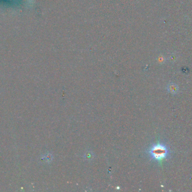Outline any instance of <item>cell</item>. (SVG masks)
I'll use <instances>...</instances> for the list:
<instances>
[{"label": "cell", "instance_id": "obj_1", "mask_svg": "<svg viewBox=\"0 0 192 192\" xmlns=\"http://www.w3.org/2000/svg\"><path fill=\"white\" fill-rule=\"evenodd\" d=\"M148 153L152 159L161 164L169 155V148L165 144L158 142L149 148Z\"/></svg>", "mask_w": 192, "mask_h": 192}, {"label": "cell", "instance_id": "obj_2", "mask_svg": "<svg viewBox=\"0 0 192 192\" xmlns=\"http://www.w3.org/2000/svg\"><path fill=\"white\" fill-rule=\"evenodd\" d=\"M167 90L168 91L169 93H170L171 94L175 95L177 93L178 90H179V87L176 84L171 83H170L168 85V86L167 87Z\"/></svg>", "mask_w": 192, "mask_h": 192}]
</instances>
